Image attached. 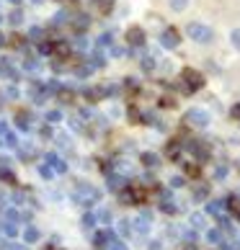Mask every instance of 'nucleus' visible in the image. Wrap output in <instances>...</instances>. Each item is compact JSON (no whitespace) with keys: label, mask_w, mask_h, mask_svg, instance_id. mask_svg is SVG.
<instances>
[{"label":"nucleus","mask_w":240,"mask_h":250,"mask_svg":"<svg viewBox=\"0 0 240 250\" xmlns=\"http://www.w3.org/2000/svg\"><path fill=\"white\" fill-rule=\"evenodd\" d=\"M186 34H189V39L199 42V44H212V42H215V31H212L209 26L199 23V21H191L186 26Z\"/></svg>","instance_id":"obj_1"},{"label":"nucleus","mask_w":240,"mask_h":250,"mask_svg":"<svg viewBox=\"0 0 240 250\" xmlns=\"http://www.w3.org/2000/svg\"><path fill=\"white\" fill-rule=\"evenodd\" d=\"M201 85H204V78H201L199 70H194V67L181 70V88L186 90V93H194V90H199Z\"/></svg>","instance_id":"obj_2"},{"label":"nucleus","mask_w":240,"mask_h":250,"mask_svg":"<svg viewBox=\"0 0 240 250\" xmlns=\"http://www.w3.org/2000/svg\"><path fill=\"white\" fill-rule=\"evenodd\" d=\"M183 122H186L189 126H194V129H207L209 126V114L204 108H191V111H186Z\"/></svg>","instance_id":"obj_3"},{"label":"nucleus","mask_w":240,"mask_h":250,"mask_svg":"<svg viewBox=\"0 0 240 250\" xmlns=\"http://www.w3.org/2000/svg\"><path fill=\"white\" fill-rule=\"evenodd\" d=\"M178 42H181V34H178V29H173V26L160 34V47H165V49H176Z\"/></svg>","instance_id":"obj_4"},{"label":"nucleus","mask_w":240,"mask_h":250,"mask_svg":"<svg viewBox=\"0 0 240 250\" xmlns=\"http://www.w3.org/2000/svg\"><path fill=\"white\" fill-rule=\"evenodd\" d=\"M186 147L191 150L194 157H199V163H207V160H209V155H212V150H209V145H207V142H194V140H191Z\"/></svg>","instance_id":"obj_5"},{"label":"nucleus","mask_w":240,"mask_h":250,"mask_svg":"<svg viewBox=\"0 0 240 250\" xmlns=\"http://www.w3.org/2000/svg\"><path fill=\"white\" fill-rule=\"evenodd\" d=\"M127 42L132 44V47H142V44H145V29H140V26H132V29L127 31Z\"/></svg>","instance_id":"obj_6"},{"label":"nucleus","mask_w":240,"mask_h":250,"mask_svg":"<svg viewBox=\"0 0 240 250\" xmlns=\"http://www.w3.org/2000/svg\"><path fill=\"white\" fill-rule=\"evenodd\" d=\"M165 155H168L171 160H176V157L181 155V145H178V140H173V142H168V147H165Z\"/></svg>","instance_id":"obj_7"},{"label":"nucleus","mask_w":240,"mask_h":250,"mask_svg":"<svg viewBox=\"0 0 240 250\" xmlns=\"http://www.w3.org/2000/svg\"><path fill=\"white\" fill-rule=\"evenodd\" d=\"M142 163L147 165V168H155V165L160 163V157L155 155V152H142Z\"/></svg>","instance_id":"obj_8"},{"label":"nucleus","mask_w":240,"mask_h":250,"mask_svg":"<svg viewBox=\"0 0 240 250\" xmlns=\"http://www.w3.org/2000/svg\"><path fill=\"white\" fill-rule=\"evenodd\" d=\"M225 207H227V201H212V204H209V214L219 217V214L225 211Z\"/></svg>","instance_id":"obj_9"},{"label":"nucleus","mask_w":240,"mask_h":250,"mask_svg":"<svg viewBox=\"0 0 240 250\" xmlns=\"http://www.w3.org/2000/svg\"><path fill=\"white\" fill-rule=\"evenodd\" d=\"M93 5H96V8H98V11L104 13V16H106V13H111V8H114L111 0H93Z\"/></svg>","instance_id":"obj_10"},{"label":"nucleus","mask_w":240,"mask_h":250,"mask_svg":"<svg viewBox=\"0 0 240 250\" xmlns=\"http://www.w3.org/2000/svg\"><path fill=\"white\" fill-rule=\"evenodd\" d=\"M183 170H186V175H191V178H199V173H201L199 163H186V165H183Z\"/></svg>","instance_id":"obj_11"},{"label":"nucleus","mask_w":240,"mask_h":250,"mask_svg":"<svg viewBox=\"0 0 240 250\" xmlns=\"http://www.w3.org/2000/svg\"><path fill=\"white\" fill-rule=\"evenodd\" d=\"M0 140H3V145H13L16 140L11 134H8V129H5V124H0Z\"/></svg>","instance_id":"obj_12"},{"label":"nucleus","mask_w":240,"mask_h":250,"mask_svg":"<svg viewBox=\"0 0 240 250\" xmlns=\"http://www.w3.org/2000/svg\"><path fill=\"white\" fill-rule=\"evenodd\" d=\"M129 119H132V124H142V119H145V114H140L134 106L129 108Z\"/></svg>","instance_id":"obj_13"},{"label":"nucleus","mask_w":240,"mask_h":250,"mask_svg":"<svg viewBox=\"0 0 240 250\" xmlns=\"http://www.w3.org/2000/svg\"><path fill=\"white\" fill-rule=\"evenodd\" d=\"M140 64H142V70H145V72H153V70H155V60H153V57H142Z\"/></svg>","instance_id":"obj_14"},{"label":"nucleus","mask_w":240,"mask_h":250,"mask_svg":"<svg viewBox=\"0 0 240 250\" xmlns=\"http://www.w3.org/2000/svg\"><path fill=\"white\" fill-rule=\"evenodd\" d=\"M168 5L173 8V11H183V8L189 5V0H168Z\"/></svg>","instance_id":"obj_15"},{"label":"nucleus","mask_w":240,"mask_h":250,"mask_svg":"<svg viewBox=\"0 0 240 250\" xmlns=\"http://www.w3.org/2000/svg\"><path fill=\"white\" fill-rule=\"evenodd\" d=\"M160 209L165 211V214H176V211H178L176 207H173V201H163V204H160Z\"/></svg>","instance_id":"obj_16"},{"label":"nucleus","mask_w":240,"mask_h":250,"mask_svg":"<svg viewBox=\"0 0 240 250\" xmlns=\"http://www.w3.org/2000/svg\"><path fill=\"white\" fill-rule=\"evenodd\" d=\"M207 193H209V186H196L194 196H196V199H207Z\"/></svg>","instance_id":"obj_17"},{"label":"nucleus","mask_w":240,"mask_h":250,"mask_svg":"<svg viewBox=\"0 0 240 250\" xmlns=\"http://www.w3.org/2000/svg\"><path fill=\"white\" fill-rule=\"evenodd\" d=\"M230 39H233V47L240 52V29H235L233 34H230Z\"/></svg>","instance_id":"obj_18"},{"label":"nucleus","mask_w":240,"mask_h":250,"mask_svg":"<svg viewBox=\"0 0 240 250\" xmlns=\"http://www.w3.org/2000/svg\"><path fill=\"white\" fill-rule=\"evenodd\" d=\"M191 225H194V227H204V217H201V214H194V217H191Z\"/></svg>","instance_id":"obj_19"},{"label":"nucleus","mask_w":240,"mask_h":250,"mask_svg":"<svg viewBox=\"0 0 240 250\" xmlns=\"http://www.w3.org/2000/svg\"><path fill=\"white\" fill-rule=\"evenodd\" d=\"M207 237L212 240V243H219V240H222V235H219V229H212V232H209Z\"/></svg>","instance_id":"obj_20"},{"label":"nucleus","mask_w":240,"mask_h":250,"mask_svg":"<svg viewBox=\"0 0 240 250\" xmlns=\"http://www.w3.org/2000/svg\"><path fill=\"white\" fill-rule=\"evenodd\" d=\"M230 114H233V119H235V122H240V104H235V106H233V111H230Z\"/></svg>","instance_id":"obj_21"},{"label":"nucleus","mask_w":240,"mask_h":250,"mask_svg":"<svg viewBox=\"0 0 240 250\" xmlns=\"http://www.w3.org/2000/svg\"><path fill=\"white\" fill-rule=\"evenodd\" d=\"M18 126H21V129L29 126V122H26V114H18Z\"/></svg>","instance_id":"obj_22"},{"label":"nucleus","mask_w":240,"mask_h":250,"mask_svg":"<svg viewBox=\"0 0 240 250\" xmlns=\"http://www.w3.org/2000/svg\"><path fill=\"white\" fill-rule=\"evenodd\" d=\"M11 23H21V13H18V11L11 13Z\"/></svg>","instance_id":"obj_23"},{"label":"nucleus","mask_w":240,"mask_h":250,"mask_svg":"<svg viewBox=\"0 0 240 250\" xmlns=\"http://www.w3.org/2000/svg\"><path fill=\"white\" fill-rule=\"evenodd\" d=\"M171 186H173V188H178V186H183V178H173V181H171Z\"/></svg>","instance_id":"obj_24"},{"label":"nucleus","mask_w":240,"mask_h":250,"mask_svg":"<svg viewBox=\"0 0 240 250\" xmlns=\"http://www.w3.org/2000/svg\"><path fill=\"white\" fill-rule=\"evenodd\" d=\"M222 250H240V248H238V245H233V243H225V245H222Z\"/></svg>","instance_id":"obj_25"},{"label":"nucleus","mask_w":240,"mask_h":250,"mask_svg":"<svg viewBox=\"0 0 240 250\" xmlns=\"http://www.w3.org/2000/svg\"><path fill=\"white\" fill-rule=\"evenodd\" d=\"M114 250H127V248H124L122 243H116V245H114Z\"/></svg>","instance_id":"obj_26"}]
</instances>
